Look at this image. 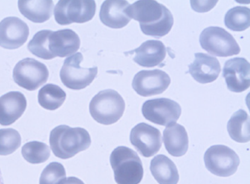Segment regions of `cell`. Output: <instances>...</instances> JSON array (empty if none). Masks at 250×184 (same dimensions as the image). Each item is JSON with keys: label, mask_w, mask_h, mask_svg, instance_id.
I'll list each match as a JSON object with an SVG mask.
<instances>
[{"label": "cell", "mask_w": 250, "mask_h": 184, "mask_svg": "<svg viewBox=\"0 0 250 184\" xmlns=\"http://www.w3.org/2000/svg\"><path fill=\"white\" fill-rule=\"evenodd\" d=\"M127 13L139 22L144 34L155 38L167 34L174 22L170 11L155 0H138L129 6Z\"/></svg>", "instance_id": "6da1fadb"}, {"label": "cell", "mask_w": 250, "mask_h": 184, "mask_svg": "<svg viewBox=\"0 0 250 184\" xmlns=\"http://www.w3.org/2000/svg\"><path fill=\"white\" fill-rule=\"evenodd\" d=\"M91 138L84 129L71 128L65 125H59L50 132V148L56 157L67 159L88 148L91 145Z\"/></svg>", "instance_id": "7a4b0ae2"}, {"label": "cell", "mask_w": 250, "mask_h": 184, "mask_svg": "<svg viewBox=\"0 0 250 184\" xmlns=\"http://www.w3.org/2000/svg\"><path fill=\"white\" fill-rule=\"evenodd\" d=\"M110 163L117 184H139L142 180V163L133 149L125 146L117 147L110 154Z\"/></svg>", "instance_id": "3957f363"}, {"label": "cell", "mask_w": 250, "mask_h": 184, "mask_svg": "<svg viewBox=\"0 0 250 184\" xmlns=\"http://www.w3.org/2000/svg\"><path fill=\"white\" fill-rule=\"evenodd\" d=\"M125 102L116 91L107 89L99 92L91 99L89 112L98 123L109 125L117 122L123 116Z\"/></svg>", "instance_id": "277c9868"}, {"label": "cell", "mask_w": 250, "mask_h": 184, "mask_svg": "<svg viewBox=\"0 0 250 184\" xmlns=\"http://www.w3.org/2000/svg\"><path fill=\"white\" fill-rule=\"evenodd\" d=\"M199 42L203 49L217 56L236 55L241 50L233 36L218 26H209L204 29L200 34Z\"/></svg>", "instance_id": "5b68a950"}, {"label": "cell", "mask_w": 250, "mask_h": 184, "mask_svg": "<svg viewBox=\"0 0 250 184\" xmlns=\"http://www.w3.org/2000/svg\"><path fill=\"white\" fill-rule=\"evenodd\" d=\"M83 59L82 54L78 52L64 60L60 76L67 88L74 90L83 89L89 85L96 77L97 67L82 68L80 64Z\"/></svg>", "instance_id": "8992f818"}, {"label": "cell", "mask_w": 250, "mask_h": 184, "mask_svg": "<svg viewBox=\"0 0 250 184\" xmlns=\"http://www.w3.org/2000/svg\"><path fill=\"white\" fill-rule=\"evenodd\" d=\"M204 160L206 167L211 173L220 177H229L237 169L240 159L230 147L222 145L210 147L206 151Z\"/></svg>", "instance_id": "52a82bcc"}, {"label": "cell", "mask_w": 250, "mask_h": 184, "mask_svg": "<svg viewBox=\"0 0 250 184\" xmlns=\"http://www.w3.org/2000/svg\"><path fill=\"white\" fill-rule=\"evenodd\" d=\"M96 8L94 0H59L54 9L55 19L62 25L84 23L92 19Z\"/></svg>", "instance_id": "ba28073f"}, {"label": "cell", "mask_w": 250, "mask_h": 184, "mask_svg": "<svg viewBox=\"0 0 250 184\" xmlns=\"http://www.w3.org/2000/svg\"><path fill=\"white\" fill-rule=\"evenodd\" d=\"M49 76L46 66L33 58L19 61L13 71V78L19 86L28 91H34L44 84Z\"/></svg>", "instance_id": "9c48e42d"}, {"label": "cell", "mask_w": 250, "mask_h": 184, "mask_svg": "<svg viewBox=\"0 0 250 184\" xmlns=\"http://www.w3.org/2000/svg\"><path fill=\"white\" fill-rule=\"evenodd\" d=\"M180 105L167 98H158L146 101L142 112L147 120L157 125L167 126L175 123L181 114Z\"/></svg>", "instance_id": "30bf717a"}, {"label": "cell", "mask_w": 250, "mask_h": 184, "mask_svg": "<svg viewBox=\"0 0 250 184\" xmlns=\"http://www.w3.org/2000/svg\"><path fill=\"white\" fill-rule=\"evenodd\" d=\"M129 140L139 153L145 157H150L162 147L160 130L145 123L137 124L131 130Z\"/></svg>", "instance_id": "8fae6325"}, {"label": "cell", "mask_w": 250, "mask_h": 184, "mask_svg": "<svg viewBox=\"0 0 250 184\" xmlns=\"http://www.w3.org/2000/svg\"><path fill=\"white\" fill-rule=\"evenodd\" d=\"M170 82L169 76L162 70H141L134 76L132 87L139 95L148 97L163 93Z\"/></svg>", "instance_id": "7c38bea8"}, {"label": "cell", "mask_w": 250, "mask_h": 184, "mask_svg": "<svg viewBox=\"0 0 250 184\" xmlns=\"http://www.w3.org/2000/svg\"><path fill=\"white\" fill-rule=\"evenodd\" d=\"M250 65L243 57H234L226 61L223 69L228 89L234 92H241L250 86Z\"/></svg>", "instance_id": "4fadbf2b"}, {"label": "cell", "mask_w": 250, "mask_h": 184, "mask_svg": "<svg viewBox=\"0 0 250 184\" xmlns=\"http://www.w3.org/2000/svg\"><path fill=\"white\" fill-rule=\"evenodd\" d=\"M29 29L27 24L16 17L4 18L0 22V46L15 49L27 40Z\"/></svg>", "instance_id": "5bb4252c"}, {"label": "cell", "mask_w": 250, "mask_h": 184, "mask_svg": "<svg viewBox=\"0 0 250 184\" xmlns=\"http://www.w3.org/2000/svg\"><path fill=\"white\" fill-rule=\"evenodd\" d=\"M80 46V39L71 29L51 31L48 37V50L53 58L71 55L79 50Z\"/></svg>", "instance_id": "9a60e30c"}, {"label": "cell", "mask_w": 250, "mask_h": 184, "mask_svg": "<svg viewBox=\"0 0 250 184\" xmlns=\"http://www.w3.org/2000/svg\"><path fill=\"white\" fill-rule=\"evenodd\" d=\"M193 62L188 65V73L196 81L206 84L215 80L221 71L217 58L207 54H194Z\"/></svg>", "instance_id": "2e32d148"}, {"label": "cell", "mask_w": 250, "mask_h": 184, "mask_svg": "<svg viewBox=\"0 0 250 184\" xmlns=\"http://www.w3.org/2000/svg\"><path fill=\"white\" fill-rule=\"evenodd\" d=\"M129 5L126 0H105L101 5L99 13L101 21L111 28L125 27L131 19L127 13Z\"/></svg>", "instance_id": "e0dca14e"}, {"label": "cell", "mask_w": 250, "mask_h": 184, "mask_svg": "<svg viewBox=\"0 0 250 184\" xmlns=\"http://www.w3.org/2000/svg\"><path fill=\"white\" fill-rule=\"evenodd\" d=\"M127 53H135L133 60L141 66L147 68L160 66L166 55V48L158 40H148Z\"/></svg>", "instance_id": "ac0fdd59"}, {"label": "cell", "mask_w": 250, "mask_h": 184, "mask_svg": "<svg viewBox=\"0 0 250 184\" xmlns=\"http://www.w3.org/2000/svg\"><path fill=\"white\" fill-rule=\"evenodd\" d=\"M26 99L21 92L12 91L0 97V124L8 126L18 119L25 111Z\"/></svg>", "instance_id": "d6986e66"}, {"label": "cell", "mask_w": 250, "mask_h": 184, "mask_svg": "<svg viewBox=\"0 0 250 184\" xmlns=\"http://www.w3.org/2000/svg\"><path fill=\"white\" fill-rule=\"evenodd\" d=\"M163 142L169 154L180 157L187 152L188 147V138L185 128L174 123L167 127L163 131Z\"/></svg>", "instance_id": "ffe728a7"}, {"label": "cell", "mask_w": 250, "mask_h": 184, "mask_svg": "<svg viewBox=\"0 0 250 184\" xmlns=\"http://www.w3.org/2000/svg\"><path fill=\"white\" fill-rule=\"evenodd\" d=\"M150 170L159 184H177L179 175L174 162L164 154L155 156L150 162Z\"/></svg>", "instance_id": "44dd1931"}, {"label": "cell", "mask_w": 250, "mask_h": 184, "mask_svg": "<svg viewBox=\"0 0 250 184\" xmlns=\"http://www.w3.org/2000/svg\"><path fill=\"white\" fill-rule=\"evenodd\" d=\"M21 13L35 23H42L48 20L53 14L52 0H18Z\"/></svg>", "instance_id": "7402d4cb"}, {"label": "cell", "mask_w": 250, "mask_h": 184, "mask_svg": "<svg viewBox=\"0 0 250 184\" xmlns=\"http://www.w3.org/2000/svg\"><path fill=\"white\" fill-rule=\"evenodd\" d=\"M227 130L230 138L238 143L250 141V116L243 109L235 112L229 120Z\"/></svg>", "instance_id": "603a6c76"}, {"label": "cell", "mask_w": 250, "mask_h": 184, "mask_svg": "<svg viewBox=\"0 0 250 184\" xmlns=\"http://www.w3.org/2000/svg\"><path fill=\"white\" fill-rule=\"evenodd\" d=\"M65 92L59 86L47 84L39 91V104L44 109L53 110L60 107L65 100Z\"/></svg>", "instance_id": "cb8c5ba5"}, {"label": "cell", "mask_w": 250, "mask_h": 184, "mask_svg": "<svg viewBox=\"0 0 250 184\" xmlns=\"http://www.w3.org/2000/svg\"><path fill=\"white\" fill-rule=\"evenodd\" d=\"M225 26L236 32L245 30L250 25V11L246 6L234 7L226 13L224 18Z\"/></svg>", "instance_id": "d4e9b609"}, {"label": "cell", "mask_w": 250, "mask_h": 184, "mask_svg": "<svg viewBox=\"0 0 250 184\" xmlns=\"http://www.w3.org/2000/svg\"><path fill=\"white\" fill-rule=\"evenodd\" d=\"M24 159L31 164H40L45 162L50 157V150L45 143L31 141L25 144L21 148Z\"/></svg>", "instance_id": "484cf974"}, {"label": "cell", "mask_w": 250, "mask_h": 184, "mask_svg": "<svg viewBox=\"0 0 250 184\" xmlns=\"http://www.w3.org/2000/svg\"><path fill=\"white\" fill-rule=\"evenodd\" d=\"M51 30H42L35 34L29 42L28 50L35 56L45 60L53 58L48 50V37Z\"/></svg>", "instance_id": "4316f807"}, {"label": "cell", "mask_w": 250, "mask_h": 184, "mask_svg": "<svg viewBox=\"0 0 250 184\" xmlns=\"http://www.w3.org/2000/svg\"><path fill=\"white\" fill-rule=\"evenodd\" d=\"M21 137L19 132L12 128L0 129V155L10 154L21 146Z\"/></svg>", "instance_id": "83f0119b"}, {"label": "cell", "mask_w": 250, "mask_h": 184, "mask_svg": "<svg viewBox=\"0 0 250 184\" xmlns=\"http://www.w3.org/2000/svg\"><path fill=\"white\" fill-rule=\"evenodd\" d=\"M66 178L63 166L58 162L49 163L41 173L39 184H61Z\"/></svg>", "instance_id": "f1b7e54d"}, {"label": "cell", "mask_w": 250, "mask_h": 184, "mask_svg": "<svg viewBox=\"0 0 250 184\" xmlns=\"http://www.w3.org/2000/svg\"><path fill=\"white\" fill-rule=\"evenodd\" d=\"M218 0H190L192 9L199 13L206 12L212 9Z\"/></svg>", "instance_id": "f546056e"}, {"label": "cell", "mask_w": 250, "mask_h": 184, "mask_svg": "<svg viewBox=\"0 0 250 184\" xmlns=\"http://www.w3.org/2000/svg\"><path fill=\"white\" fill-rule=\"evenodd\" d=\"M61 184H84V183L79 178L75 177H69L65 178Z\"/></svg>", "instance_id": "4dcf8cb0"}, {"label": "cell", "mask_w": 250, "mask_h": 184, "mask_svg": "<svg viewBox=\"0 0 250 184\" xmlns=\"http://www.w3.org/2000/svg\"><path fill=\"white\" fill-rule=\"evenodd\" d=\"M0 184H4L3 180L1 174V172L0 168Z\"/></svg>", "instance_id": "1f68e13d"}]
</instances>
